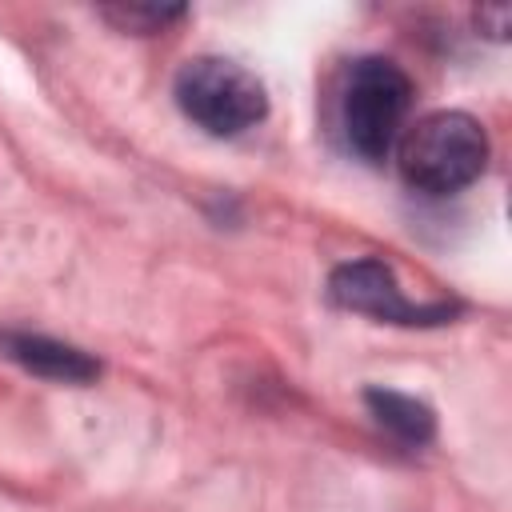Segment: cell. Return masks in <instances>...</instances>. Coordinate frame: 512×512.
Returning <instances> with one entry per match:
<instances>
[{"instance_id":"obj_1","label":"cell","mask_w":512,"mask_h":512,"mask_svg":"<svg viewBox=\"0 0 512 512\" xmlns=\"http://www.w3.org/2000/svg\"><path fill=\"white\" fill-rule=\"evenodd\" d=\"M400 176L424 196H452L480 180L488 164V132L468 112H428L396 140Z\"/></svg>"},{"instance_id":"obj_2","label":"cell","mask_w":512,"mask_h":512,"mask_svg":"<svg viewBox=\"0 0 512 512\" xmlns=\"http://www.w3.org/2000/svg\"><path fill=\"white\" fill-rule=\"evenodd\" d=\"M412 108V76L388 56H360L352 60L340 92V128L348 148L380 164L396 140L404 136V120Z\"/></svg>"},{"instance_id":"obj_3","label":"cell","mask_w":512,"mask_h":512,"mask_svg":"<svg viewBox=\"0 0 512 512\" xmlns=\"http://www.w3.org/2000/svg\"><path fill=\"white\" fill-rule=\"evenodd\" d=\"M176 108L208 136H240L268 116V92L244 64L228 56H192L172 84Z\"/></svg>"},{"instance_id":"obj_4","label":"cell","mask_w":512,"mask_h":512,"mask_svg":"<svg viewBox=\"0 0 512 512\" xmlns=\"http://www.w3.org/2000/svg\"><path fill=\"white\" fill-rule=\"evenodd\" d=\"M328 300L344 312H360V316H372L380 324H400V328H432V324H444L456 316V304L408 300L392 264H384L380 256H360V260L336 264L328 276Z\"/></svg>"},{"instance_id":"obj_5","label":"cell","mask_w":512,"mask_h":512,"mask_svg":"<svg viewBox=\"0 0 512 512\" xmlns=\"http://www.w3.org/2000/svg\"><path fill=\"white\" fill-rule=\"evenodd\" d=\"M0 356L40 380H52V384H92L100 376L96 356H88L76 344L56 340V336L28 332V328H0Z\"/></svg>"},{"instance_id":"obj_6","label":"cell","mask_w":512,"mask_h":512,"mask_svg":"<svg viewBox=\"0 0 512 512\" xmlns=\"http://www.w3.org/2000/svg\"><path fill=\"white\" fill-rule=\"evenodd\" d=\"M364 404H368L372 420L388 436H396L400 444H408V448H420V444H428L436 436L432 408L424 400L408 396V392H396V388H380L376 384V388H364Z\"/></svg>"},{"instance_id":"obj_7","label":"cell","mask_w":512,"mask_h":512,"mask_svg":"<svg viewBox=\"0 0 512 512\" xmlns=\"http://www.w3.org/2000/svg\"><path fill=\"white\" fill-rule=\"evenodd\" d=\"M100 16L108 24H116L120 32L152 36V32H164L168 24L184 20L188 8H176V4H116V8H100Z\"/></svg>"}]
</instances>
